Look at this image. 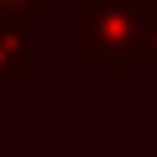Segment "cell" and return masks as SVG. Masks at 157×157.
<instances>
[{
  "instance_id": "1",
  "label": "cell",
  "mask_w": 157,
  "mask_h": 157,
  "mask_svg": "<svg viewBox=\"0 0 157 157\" xmlns=\"http://www.w3.org/2000/svg\"><path fill=\"white\" fill-rule=\"evenodd\" d=\"M152 16V0H84V58L105 63L121 78L126 58L147 52Z\"/></svg>"
},
{
  "instance_id": "2",
  "label": "cell",
  "mask_w": 157,
  "mask_h": 157,
  "mask_svg": "<svg viewBox=\"0 0 157 157\" xmlns=\"http://www.w3.org/2000/svg\"><path fill=\"white\" fill-rule=\"evenodd\" d=\"M32 68V32L26 11H0V84H26Z\"/></svg>"
},
{
  "instance_id": "3",
  "label": "cell",
  "mask_w": 157,
  "mask_h": 157,
  "mask_svg": "<svg viewBox=\"0 0 157 157\" xmlns=\"http://www.w3.org/2000/svg\"><path fill=\"white\" fill-rule=\"evenodd\" d=\"M42 6H52V0H0V11H26V16L42 11Z\"/></svg>"
}]
</instances>
